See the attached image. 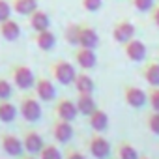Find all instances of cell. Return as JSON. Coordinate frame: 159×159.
<instances>
[{
    "instance_id": "obj_1",
    "label": "cell",
    "mask_w": 159,
    "mask_h": 159,
    "mask_svg": "<svg viewBox=\"0 0 159 159\" xmlns=\"http://www.w3.org/2000/svg\"><path fill=\"white\" fill-rule=\"evenodd\" d=\"M52 77H54V81L67 86L75 81V77H77V71H75V66L66 62V60H60L52 66Z\"/></svg>"
},
{
    "instance_id": "obj_2",
    "label": "cell",
    "mask_w": 159,
    "mask_h": 159,
    "mask_svg": "<svg viewBox=\"0 0 159 159\" xmlns=\"http://www.w3.org/2000/svg\"><path fill=\"white\" fill-rule=\"evenodd\" d=\"M13 83L19 90H30L36 84V75L28 66H17L13 69Z\"/></svg>"
},
{
    "instance_id": "obj_3",
    "label": "cell",
    "mask_w": 159,
    "mask_h": 159,
    "mask_svg": "<svg viewBox=\"0 0 159 159\" xmlns=\"http://www.w3.org/2000/svg\"><path fill=\"white\" fill-rule=\"evenodd\" d=\"M19 112H21V116H23L26 122L34 124V122H38V120L41 118V105H39V101H38L36 98H25V99L21 101Z\"/></svg>"
},
{
    "instance_id": "obj_4",
    "label": "cell",
    "mask_w": 159,
    "mask_h": 159,
    "mask_svg": "<svg viewBox=\"0 0 159 159\" xmlns=\"http://www.w3.org/2000/svg\"><path fill=\"white\" fill-rule=\"evenodd\" d=\"M124 99L129 107L133 109H142L146 103H148V94L139 88V86H125L124 90Z\"/></svg>"
},
{
    "instance_id": "obj_5",
    "label": "cell",
    "mask_w": 159,
    "mask_h": 159,
    "mask_svg": "<svg viewBox=\"0 0 159 159\" xmlns=\"http://www.w3.org/2000/svg\"><path fill=\"white\" fill-rule=\"evenodd\" d=\"M88 150H90L92 157H96V159H107L111 155V142L105 137H101V135H94L90 139Z\"/></svg>"
},
{
    "instance_id": "obj_6",
    "label": "cell",
    "mask_w": 159,
    "mask_h": 159,
    "mask_svg": "<svg viewBox=\"0 0 159 159\" xmlns=\"http://www.w3.org/2000/svg\"><path fill=\"white\" fill-rule=\"evenodd\" d=\"M0 142H2V150L11 155V157H21L23 152H25V146H23V139L11 135V133H4L2 139H0Z\"/></svg>"
},
{
    "instance_id": "obj_7",
    "label": "cell",
    "mask_w": 159,
    "mask_h": 159,
    "mask_svg": "<svg viewBox=\"0 0 159 159\" xmlns=\"http://www.w3.org/2000/svg\"><path fill=\"white\" fill-rule=\"evenodd\" d=\"M75 135V129H73V124L71 122H66V120H56L54 125H52V137L56 142L60 144H66L71 140V137Z\"/></svg>"
},
{
    "instance_id": "obj_8",
    "label": "cell",
    "mask_w": 159,
    "mask_h": 159,
    "mask_svg": "<svg viewBox=\"0 0 159 159\" xmlns=\"http://www.w3.org/2000/svg\"><path fill=\"white\" fill-rule=\"evenodd\" d=\"M54 112H56V118L58 120H66V122H73L79 116L77 105L71 99H60L56 103V107H54Z\"/></svg>"
},
{
    "instance_id": "obj_9",
    "label": "cell",
    "mask_w": 159,
    "mask_h": 159,
    "mask_svg": "<svg viewBox=\"0 0 159 159\" xmlns=\"http://www.w3.org/2000/svg\"><path fill=\"white\" fill-rule=\"evenodd\" d=\"M34 90H36V96H38L39 101L49 103V101H52L56 98V88L49 79H38L36 84H34Z\"/></svg>"
},
{
    "instance_id": "obj_10",
    "label": "cell",
    "mask_w": 159,
    "mask_h": 159,
    "mask_svg": "<svg viewBox=\"0 0 159 159\" xmlns=\"http://www.w3.org/2000/svg\"><path fill=\"white\" fill-rule=\"evenodd\" d=\"M146 52H148V49H146V45L140 39H135L133 38V39H129L125 43V56L131 62H142L146 58Z\"/></svg>"
},
{
    "instance_id": "obj_11",
    "label": "cell",
    "mask_w": 159,
    "mask_h": 159,
    "mask_svg": "<svg viewBox=\"0 0 159 159\" xmlns=\"http://www.w3.org/2000/svg\"><path fill=\"white\" fill-rule=\"evenodd\" d=\"M23 146H25V152H28L30 155H36V153L41 152L45 142H43V137L38 131H26L25 137H23Z\"/></svg>"
},
{
    "instance_id": "obj_12",
    "label": "cell",
    "mask_w": 159,
    "mask_h": 159,
    "mask_svg": "<svg viewBox=\"0 0 159 159\" xmlns=\"http://www.w3.org/2000/svg\"><path fill=\"white\" fill-rule=\"evenodd\" d=\"M112 38H114V41L125 45L129 39L135 38V25L129 23V21H122V23H118V25L114 26V30H112Z\"/></svg>"
},
{
    "instance_id": "obj_13",
    "label": "cell",
    "mask_w": 159,
    "mask_h": 159,
    "mask_svg": "<svg viewBox=\"0 0 159 159\" xmlns=\"http://www.w3.org/2000/svg\"><path fill=\"white\" fill-rule=\"evenodd\" d=\"M75 60H77L79 67H83V69H92L98 64V56H96L94 49H86V47H81L77 51Z\"/></svg>"
},
{
    "instance_id": "obj_14",
    "label": "cell",
    "mask_w": 159,
    "mask_h": 159,
    "mask_svg": "<svg viewBox=\"0 0 159 159\" xmlns=\"http://www.w3.org/2000/svg\"><path fill=\"white\" fill-rule=\"evenodd\" d=\"M99 43V36L94 28L90 26H81L79 32V47H86V49H96Z\"/></svg>"
},
{
    "instance_id": "obj_15",
    "label": "cell",
    "mask_w": 159,
    "mask_h": 159,
    "mask_svg": "<svg viewBox=\"0 0 159 159\" xmlns=\"http://www.w3.org/2000/svg\"><path fill=\"white\" fill-rule=\"evenodd\" d=\"M77 111H79V114H84V116H90L96 109H98V105H96V99L92 98V94H79V98H77Z\"/></svg>"
},
{
    "instance_id": "obj_16",
    "label": "cell",
    "mask_w": 159,
    "mask_h": 159,
    "mask_svg": "<svg viewBox=\"0 0 159 159\" xmlns=\"http://www.w3.org/2000/svg\"><path fill=\"white\" fill-rule=\"evenodd\" d=\"M90 127L96 131V133H101L109 127V114L101 109H96L92 114H90Z\"/></svg>"
},
{
    "instance_id": "obj_17",
    "label": "cell",
    "mask_w": 159,
    "mask_h": 159,
    "mask_svg": "<svg viewBox=\"0 0 159 159\" xmlns=\"http://www.w3.org/2000/svg\"><path fill=\"white\" fill-rule=\"evenodd\" d=\"M0 34H2V38L8 39V41H15V39H19V36H21V26H19L15 21L8 19V21H4V23H0Z\"/></svg>"
},
{
    "instance_id": "obj_18",
    "label": "cell",
    "mask_w": 159,
    "mask_h": 159,
    "mask_svg": "<svg viewBox=\"0 0 159 159\" xmlns=\"http://www.w3.org/2000/svg\"><path fill=\"white\" fill-rule=\"evenodd\" d=\"M73 83H75V88H77L79 94H92L94 88H96L92 77L86 75V73H77V77H75Z\"/></svg>"
},
{
    "instance_id": "obj_19",
    "label": "cell",
    "mask_w": 159,
    "mask_h": 159,
    "mask_svg": "<svg viewBox=\"0 0 159 159\" xmlns=\"http://www.w3.org/2000/svg\"><path fill=\"white\" fill-rule=\"evenodd\" d=\"M36 45L41 49V51H51V49H54V45H56V36L47 28V30H41V32H38V36H36Z\"/></svg>"
},
{
    "instance_id": "obj_20",
    "label": "cell",
    "mask_w": 159,
    "mask_h": 159,
    "mask_svg": "<svg viewBox=\"0 0 159 159\" xmlns=\"http://www.w3.org/2000/svg\"><path fill=\"white\" fill-rule=\"evenodd\" d=\"M17 107L10 101V99H0V122H4V124H10L15 120L17 116Z\"/></svg>"
},
{
    "instance_id": "obj_21",
    "label": "cell",
    "mask_w": 159,
    "mask_h": 159,
    "mask_svg": "<svg viewBox=\"0 0 159 159\" xmlns=\"http://www.w3.org/2000/svg\"><path fill=\"white\" fill-rule=\"evenodd\" d=\"M142 77H144V81H146L152 88L159 86V64H157V62H150V64L144 67Z\"/></svg>"
},
{
    "instance_id": "obj_22",
    "label": "cell",
    "mask_w": 159,
    "mask_h": 159,
    "mask_svg": "<svg viewBox=\"0 0 159 159\" xmlns=\"http://www.w3.org/2000/svg\"><path fill=\"white\" fill-rule=\"evenodd\" d=\"M30 25H32V28L36 30V32H41V30H47L49 28V15L45 13V11H41V10H36L32 15H30Z\"/></svg>"
},
{
    "instance_id": "obj_23",
    "label": "cell",
    "mask_w": 159,
    "mask_h": 159,
    "mask_svg": "<svg viewBox=\"0 0 159 159\" xmlns=\"http://www.w3.org/2000/svg\"><path fill=\"white\" fill-rule=\"evenodd\" d=\"M13 10L19 15H32L38 10V0H15Z\"/></svg>"
},
{
    "instance_id": "obj_24",
    "label": "cell",
    "mask_w": 159,
    "mask_h": 159,
    "mask_svg": "<svg viewBox=\"0 0 159 159\" xmlns=\"http://www.w3.org/2000/svg\"><path fill=\"white\" fill-rule=\"evenodd\" d=\"M118 157H120V159H139L140 155H139V150H137L133 144L122 142L120 148H118Z\"/></svg>"
},
{
    "instance_id": "obj_25",
    "label": "cell",
    "mask_w": 159,
    "mask_h": 159,
    "mask_svg": "<svg viewBox=\"0 0 159 159\" xmlns=\"http://www.w3.org/2000/svg\"><path fill=\"white\" fill-rule=\"evenodd\" d=\"M38 155H39L38 159H64V157H62V152H60L54 144H45Z\"/></svg>"
},
{
    "instance_id": "obj_26",
    "label": "cell",
    "mask_w": 159,
    "mask_h": 159,
    "mask_svg": "<svg viewBox=\"0 0 159 159\" xmlns=\"http://www.w3.org/2000/svg\"><path fill=\"white\" fill-rule=\"evenodd\" d=\"M79 32H81V26H77V25H69L67 30H66V41L69 45H79Z\"/></svg>"
},
{
    "instance_id": "obj_27",
    "label": "cell",
    "mask_w": 159,
    "mask_h": 159,
    "mask_svg": "<svg viewBox=\"0 0 159 159\" xmlns=\"http://www.w3.org/2000/svg\"><path fill=\"white\" fill-rule=\"evenodd\" d=\"M11 92H13L11 83L6 81V79H0V99H10L11 98Z\"/></svg>"
},
{
    "instance_id": "obj_28",
    "label": "cell",
    "mask_w": 159,
    "mask_h": 159,
    "mask_svg": "<svg viewBox=\"0 0 159 159\" xmlns=\"http://www.w3.org/2000/svg\"><path fill=\"white\" fill-rule=\"evenodd\" d=\"M148 129L153 133V135H159V112H152L148 116Z\"/></svg>"
},
{
    "instance_id": "obj_29",
    "label": "cell",
    "mask_w": 159,
    "mask_h": 159,
    "mask_svg": "<svg viewBox=\"0 0 159 159\" xmlns=\"http://www.w3.org/2000/svg\"><path fill=\"white\" fill-rule=\"evenodd\" d=\"M148 101H150L152 111L159 112V86H155L153 90H150V94H148Z\"/></svg>"
},
{
    "instance_id": "obj_30",
    "label": "cell",
    "mask_w": 159,
    "mask_h": 159,
    "mask_svg": "<svg viewBox=\"0 0 159 159\" xmlns=\"http://www.w3.org/2000/svg\"><path fill=\"white\" fill-rule=\"evenodd\" d=\"M11 10H13V8L6 2V0H0V23H4V21H8V19H10Z\"/></svg>"
},
{
    "instance_id": "obj_31",
    "label": "cell",
    "mask_w": 159,
    "mask_h": 159,
    "mask_svg": "<svg viewBox=\"0 0 159 159\" xmlns=\"http://www.w3.org/2000/svg\"><path fill=\"white\" fill-rule=\"evenodd\" d=\"M133 4H135V8L139 10V11H150V10H153V0H133Z\"/></svg>"
},
{
    "instance_id": "obj_32",
    "label": "cell",
    "mask_w": 159,
    "mask_h": 159,
    "mask_svg": "<svg viewBox=\"0 0 159 159\" xmlns=\"http://www.w3.org/2000/svg\"><path fill=\"white\" fill-rule=\"evenodd\" d=\"M103 4V0H83V8L88 11H98Z\"/></svg>"
},
{
    "instance_id": "obj_33",
    "label": "cell",
    "mask_w": 159,
    "mask_h": 159,
    "mask_svg": "<svg viewBox=\"0 0 159 159\" xmlns=\"http://www.w3.org/2000/svg\"><path fill=\"white\" fill-rule=\"evenodd\" d=\"M66 159H86V155L83 152H79V150H69L67 155H66Z\"/></svg>"
},
{
    "instance_id": "obj_34",
    "label": "cell",
    "mask_w": 159,
    "mask_h": 159,
    "mask_svg": "<svg viewBox=\"0 0 159 159\" xmlns=\"http://www.w3.org/2000/svg\"><path fill=\"white\" fill-rule=\"evenodd\" d=\"M152 19L155 23V26H159V8H153L152 10Z\"/></svg>"
},
{
    "instance_id": "obj_35",
    "label": "cell",
    "mask_w": 159,
    "mask_h": 159,
    "mask_svg": "<svg viewBox=\"0 0 159 159\" xmlns=\"http://www.w3.org/2000/svg\"><path fill=\"white\" fill-rule=\"evenodd\" d=\"M23 159H38V157H34V155H28V157H23Z\"/></svg>"
},
{
    "instance_id": "obj_36",
    "label": "cell",
    "mask_w": 159,
    "mask_h": 159,
    "mask_svg": "<svg viewBox=\"0 0 159 159\" xmlns=\"http://www.w3.org/2000/svg\"><path fill=\"white\" fill-rule=\"evenodd\" d=\"M139 159H150V157H139Z\"/></svg>"
}]
</instances>
